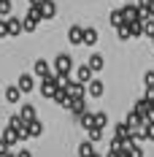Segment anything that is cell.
Instances as JSON below:
<instances>
[{
    "mask_svg": "<svg viewBox=\"0 0 154 157\" xmlns=\"http://www.w3.org/2000/svg\"><path fill=\"white\" fill-rule=\"evenodd\" d=\"M6 155H8V144L0 138V157H6Z\"/></svg>",
    "mask_w": 154,
    "mask_h": 157,
    "instance_id": "31",
    "label": "cell"
},
{
    "mask_svg": "<svg viewBox=\"0 0 154 157\" xmlns=\"http://www.w3.org/2000/svg\"><path fill=\"white\" fill-rule=\"evenodd\" d=\"M41 14H43V19H54L57 16V3L54 0H43L41 3Z\"/></svg>",
    "mask_w": 154,
    "mask_h": 157,
    "instance_id": "8",
    "label": "cell"
},
{
    "mask_svg": "<svg viewBox=\"0 0 154 157\" xmlns=\"http://www.w3.org/2000/svg\"><path fill=\"white\" fill-rule=\"evenodd\" d=\"M70 111H73L76 117H81V114L87 111V100H84V98H73V106H70Z\"/></svg>",
    "mask_w": 154,
    "mask_h": 157,
    "instance_id": "17",
    "label": "cell"
},
{
    "mask_svg": "<svg viewBox=\"0 0 154 157\" xmlns=\"http://www.w3.org/2000/svg\"><path fill=\"white\" fill-rule=\"evenodd\" d=\"M11 8H14L11 0H0V16H8V14H11Z\"/></svg>",
    "mask_w": 154,
    "mask_h": 157,
    "instance_id": "26",
    "label": "cell"
},
{
    "mask_svg": "<svg viewBox=\"0 0 154 157\" xmlns=\"http://www.w3.org/2000/svg\"><path fill=\"white\" fill-rule=\"evenodd\" d=\"M152 3H154V0H138V6H141V8H143V11H146V8H149Z\"/></svg>",
    "mask_w": 154,
    "mask_h": 157,
    "instance_id": "32",
    "label": "cell"
},
{
    "mask_svg": "<svg viewBox=\"0 0 154 157\" xmlns=\"http://www.w3.org/2000/svg\"><path fill=\"white\" fill-rule=\"evenodd\" d=\"M68 41H70L73 46H78V44H84V27H78V25H73V27L68 30Z\"/></svg>",
    "mask_w": 154,
    "mask_h": 157,
    "instance_id": "6",
    "label": "cell"
},
{
    "mask_svg": "<svg viewBox=\"0 0 154 157\" xmlns=\"http://www.w3.org/2000/svg\"><path fill=\"white\" fill-rule=\"evenodd\" d=\"M87 133H89V141H100V138H103V130H100V127H92V130H87Z\"/></svg>",
    "mask_w": 154,
    "mask_h": 157,
    "instance_id": "28",
    "label": "cell"
},
{
    "mask_svg": "<svg viewBox=\"0 0 154 157\" xmlns=\"http://www.w3.org/2000/svg\"><path fill=\"white\" fill-rule=\"evenodd\" d=\"M32 71H35V76H41V78L51 76V68H49V63H46V60H35V65H32Z\"/></svg>",
    "mask_w": 154,
    "mask_h": 157,
    "instance_id": "11",
    "label": "cell"
},
{
    "mask_svg": "<svg viewBox=\"0 0 154 157\" xmlns=\"http://www.w3.org/2000/svg\"><path fill=\"white\" fill-rule=\"evenodd\" d=\"M19 114H22V117H24L27 122H32V119H38V117H35V109H32L30 103H24V106L19 109Z\"/></svg>",
    "mask_w": 154,
    "mask_h": 157,
    "instance_id": "20",
    "label": "cell"
},
{
    "mask_svg": "<svg viewBox=\"0 0 154 157\" xmlns=\"http://www.w3.org/2000/svg\"><path fill=\"white\" fill-rule=\"evenodd\" d=\"M87 92L92 95V98H100V95L106 92V84H103L100 78H92V81H89V87H87Z\"/></svg>",
    "mask_w": 154,
    "mask_h": 157,
    "instance_id": "12",
    "label": "cell"
},
{
    "mask_svg": "<svg viewBox=\"0 0 154 157\" xmlns=\"http://www.w3.org/2000/svg\"><path fill=\"white\" fill-rule=\"evenodd\" d=\"M8 19H0V38H8Z\"/></svg>",
    "mask_w": 154,
    "mask_h": 157,
    "instance_id": "29",
    "label": "cell"
},
{
    "mask_svg": "<svg viewBox=\"0 0 154 157\" xmlns=\"http://www.w3.org/2000/svg\"><path fill=\"white\" fill-rule=\"evenodd\" d=\"M89 68H92V71H103V68H106L103 54H92V57H89Z\"/></svg>",
    "mask_w": 154,
    "mask_h": 157,
    "instance_id": "19",
    "label": "cell"
},
{
    "mask_svg": "<svg viewBox=\"0 0 154 157\" xmlns=\"http://www.w3.org/2000/svg\"><path fill=\"white\" fill-rule=\"evenodd\" d=\"M6 157H16V155H6Z\"/></svg>",
    "mask_w": 154,
    "mask_h": 157,
    "instance_id": "38",
    "label": "cell"
},
{
    "mask_svg": "<svg viewBox=\"0 0 154 157\" xmlns=\"http://www.w3.org/2000/svg\"><path fill=\"white\" fill-rule=\"evenodd\" d=\"M92 157H103V155H92Z\"/></svg>",
    "mask_w": 154,
    "mask_h": 157,
    "instance_id": "37",
    "label": "cell"
},
{
    "mask_svg": "<svg viewBox=\"0 0 154 157\" xmlns=\"http://www.w3.org/2000/svg\"><path fill=\"white\" fill-rule=\"evenodd\" d=\"M106 125H108V114H106V111H97V114H95V127L103 130Z\"/></svg>",
    "mask_w": 154,
    "mask_h": 157,
    "instance_id": "22",
    "label": "cell"
},
{
    "mask_svg": "<svg viewBox=\"0 0 154 157\" xmlns=\"http://www.w3.org/2000/svg\"><path fill=\"white\" fill-rule=\"evenodd\" d=\"M78 122L84 125V130H92V127H95V114H89V111H84V114L78 117Z\"/></svg>",
    "mask_w": 154,
    "mask_h": 157,
    "instance_id": "18",
    "label": "cell"
},
{
    "mask_svg": "<svg viewBox=\"0 0 154 157\" xmlns=\"http://www.w3.org/2000/svg\"><path fill=\"white\" fill-rule=\"evenodd\" d=\"M92 155H95L92 141H81V144H78V157H92Z\"/></svg>",
    "mask_w": 154,
    "mask_h": 157,
    "instance_id": "16",
    "label": "cell"
},
{
    "mask_svg": "<svg viewBox=\"0 0 154 157\" xmlns=\"http://www.w3.org/2000/svg\"><path fill=\"white\" fill-rule=\"evenodd\" d=\"M19 90H22V92H32V90H35V78H32L30 73H22V76H19Z\"/></svg>",
    "mask_w": 154,
    "mask_h": 157,
    "instance_id": "10",
    "label": "cell"
},
{
    "mask_svg": "<svg viewBox=\"0 0 154 157\" xmlns=\"http://www.w3.org/2000/svg\"><path fill=\"white\" fill-rule=\"evenodd\" d=\"M35 30H38V19L24 16V33H35Z\"/></svg>",
    "mask_w": 154,
    "mask_h": 157,
    "instance_id": "23",
    "label": "cell"
},
{
    "mask_svg": "<svg viewBox=\"0 0 154 157\" xmlns=\"http://www.w3.org/2000/svg\"><path fill=\"white\" fill-rule=\"evenodd\" d=\"M152 117H154V103H152Z\"/></svg>",
    "mask_w": 154,
    "mask_h": 157,
    "instance_id": "36",
    "label": "cell"
},
{
    "mask_svg": "<svg viewBox=\"0 0 154 157\" xmlns=\"http://www.w3.org/2000/svg\"><path fill=\"white\" fill-rule=\"evenodd\" d=\"M143 130H146V138H149V141H154V117H149V119H146Z\"/></svg>",
    "mask_w": 154,
    "mask_h": 157,
    "instance_id": "24",
    "label": "cell"
},
{
    "mask_svg": "<svg viewBox=\"0 0 154 157\" xmlns=\"http://www.w3.org/2000/svg\"><path fill=\"white\" fill-rule=\"evenodd\" d=\"M143 35H146V38L154 35V16H146V19H143Z\"/></svg>",
    "mask_w": 154,
    "mask_h": 157,
    "instance_id": "21",
    "label": "cell"
},
{
    "mask_svg": "<svg viewBox=\"0 0 154 157\" xmlns=\"http://www.w3.org/2000/svg\"><path fill=\"white\" fill-rule=\"evenodd\" d=\"M60 87H62V84H60V76H57V73L41 78V95H43V98H54Z\"/></svg>",
    "mask_w": 154,
    "mask_h": 157,
    "instance_id": "1",
    "label": "cell"
},
{
    "mask_svg": "<svg viewBox=\"0 0 154 157\" xmlns=\"http://www.w3.org/2000/svg\"><path fill=\"white\" fill-rule=\"evenodd\" d=\"M65 90L70 92V98H84V84L76 81V78H70V81L65 84Z\"/></svg>",
    "mask_w": 154,
    "mask_h": 157,
    "instance_id": "7",
    "label": "cell"
},
{
    "mask_svg": "<svg viewBox=\"0 0 154 157\" xmlns=\"http://www.w3.org/2000/svg\"><path fill=\"white\" fill-rule=\"evenodd\" d=\"M30 3H32V6H41V3H43V0H30Z\"/></svg>",
    "mask_w": 154,
    "mask_h": 157,
    "instance_id": "35",
    "label": "cell"
},
{
    "mask_svg": "<svg viewBox=\"0 0 154 157\" xmlns=\"http://www.w3.org/2000/svg\"><path fill=\"white\" fill-rule=\"evenodd\" d=\"M70 71H73L70 54H57V57H54V73H57V76H68Z\"/></svg>",
    "mask_w": 154,
    "mask_h": 157,
    "instance_id": "2",
    "label": "cell"
},
{
    "mask_svg": "<svg viewBox=\"0 0 154 157\" xmlns=\"http://www.w3.org/2000/svg\"><path fill=\"white\" fill-rule=\"evenodd\" d=\"M111 25H114V27H124V25H127V19H124V11H122V8L111 11Z\"/></svg>",
    "mask_w": 154,
    "mask_h": 157,
    "instance_id": "14",
    "label": "cell"
},
{
    "mask_svg": "<svg viewBox=\"0 0 154 157\" xmlns=\"http://www.w3.org/2000/svg\"><path fill=\"white\" fill-rule=\"evenodd\" d=\"M152 44H154V35H152Z\"/></svg>",
    "mask_w": 154,
    "mask_h": 157,
    "instance_id": "39",
    "label": "cell"
},
{
    "mask_svg": "<svg viewBox=\"0 0 154 157\" xmlns=\"http://www.w3.org/2000/svg\"><path fill=\"white\" fill-rule=\"evenodd\" d=\"M51 100H54L57 106H62V109H70V106H73V98H70V92H68L65 87H60V90H57V95H54Z\"/></svg>",
    "mask_w": 154,
    "mask_h": 157,
    "instance_id": "3",
    "label": "cell"
},
{
    "mask_svg": "<svg viewBox=\"0 0 154 157\" xmlns=\"http://www.w3.org/2000/svg\"><path fill=\"white\" fill-rule=\"evenodd\" d=\"M16 157H32V155L27 152V149H19V155H16Z\"/></svg>",
    "mask_w": 154,
    "mask_h": 157,
    "instance_id": "33",
    "label": "cell"
},
{
    "mask_svg": "<svg viewBox=\"0 0 154 157\" xmlns=\"http://www.w3.org/2000/svg\"><path fill=\"white\" fill-rule=\"evenodd\" d=\"M143 84H146V87H154V71H146V73H143Z\"/></svg>",
    "mask_w": 154,
    "mask_h": 157,
    "instance_id": "30",
    "label": "cell"
},
{
    "mask_svg": "<svg viewBox=\"0 0 154 157\" xmlns=\"http://www.w3.org/2000/svg\"><path fill=\"white\" fill-rule=\"evenodd\" d=\"M92 68H89V63L87 65H78L76 68V81H81V84H89V81H92Z\"/></svg>",
    "mask_w": 154,
    "mask_h": 157,
    "instance_id": "4",
    "label": "cell"
},
{
    "mask_svg": "<svg viewBox=\"0 0 154 157\" xmlns=\"http://www.w3.org/2000/svg\"><path fill=\"white\" fill-rule=\"evenodd\" d=\"M116 35L122 38V41H127V38H133V33H130V27L124 25V27H116Z\"/></svg>",
    "mask_w": 154,
    "mask_h": 157,
    "instance_id": "27",
    "label": "cell"
},
{
    "mask_svg": "<svg viewBox=\"0 0 154 157\" xmlns=\"http://www.w3.org/2000/svg\"><path fill=\"white\" fill-rule=\"evenodd\" d=\"M84 44L87 46H95L97 44V30L95 27H84Z\"/></svg>",
    "mask_w": 154,
    "mask_h": 157,
    "instance_id": "15",
    "label": "cell"
},
{
    "mask_svg": "<svg viewBox=\"0 0 154 157\" xmlns=\"http://www.w3.org/2000/svg\"><path fill=\"white\" fill-rule=\"evenodd\" d=\"M22 90H19V84H14V87H8L6 90V103H19V98H22Z\"/></svg>",
    "mask_w": 154,
    "mask_h": 157,
    "instance_id": "13",
    "label": "cell"
},
{
    "mask_svg": "<svg viewBox=\"0 0 154 157\" xmlns=\"http://www.w3.org/2000/svg\"><path fill=\"white\" fill-rule=\"evenodd\" d=\"M143 14H146V16H154V3L149 6V8H146V11H143Z\"/></svg>",
    "mask_w": 154,
    "mask_h": 157,
    "instance_id": "34",
    "label": "cell"
},
{
    "mask_svg": "<svg viewBox=\"0 0 154 157\" xmlns=\"http://www.w3.org/2000/svg\"><path fill=\"white\" fill-rule=\"evenodd\" d=\"M0 138L8 144V146H14V144H19V141H22V138H19V130H16V127H11V125L3 130V136H0Z\"/></svg>",
    "mask_w": 154,
    "mask_h": 157,
    "instance_id": "5",
    "label": "cell"
},
{
    "mask_svg": "<svg viewBox=\"0 0 154 157\" xmlns=\"http://www.w3.org/2000/svg\"><path fill=\"white\" fill-rule=\"evenodd\" d=\"M30 136H43V125H41L38 119H32V122H30Z\"/></svg>",
    "mask_w": 154,
    "mask_h": 157,
    "instance_id": "25",
    "label": "cell"
},
{
    "mask_svg": "<svg viewBox=\"0 0 154 157\" xmlns=\"http://www.w3.org/2000/svg\"><path fill=\"white\" fill-rule=\"evenodd\" d=\"M8 33H11V35L24 33V19H19V16H8Z\"/></svg>",
    "mask_w": 154,
    "mask_h": 157,
    "instance_id": "9",
    "label": "cell"
}]
</instances>
